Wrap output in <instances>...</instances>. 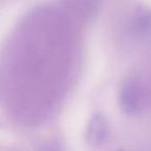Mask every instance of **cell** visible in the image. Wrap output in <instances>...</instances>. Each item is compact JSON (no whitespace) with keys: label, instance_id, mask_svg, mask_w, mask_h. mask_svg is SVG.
I'll return each instance as SVG.
<instances>
[{"label":"cell","instance_id":"1","mask_svg":"<svg viewBox=\"0 0 151 151\" xmlns=\"http://www.w3.org/2000/svg\"><path fill=\"white\" fill-rule=\"evenodd\" d=\"M118 103L125 115L130 117L140 115L146 103V91L141 81L134 78L126 79L120 86Z\"/></svg>","mask_w":151,"mask_h":151},{"label":"cell","instance_id":"2","mask_svg":"<svg viewBox=\"0 0 151 151\" xmlns=\"http://www.w3.org/2000/svg\"><path fill=\"white\" fill-rule=\"evenodd\" d=\"M109 123L101 113H94L89 118L86 126V142L91 147H99L109 139Z\"/></svg>","mask_w":151,"mask_h":151},{"label":"cell","instance_id":"3","mask_svg":"<svg viewBox=\"0 0 151 151\" xmlns=\"http://www.w3.org/2000/svg\"><path fill=\"white\" fill-rule=\"evenodd\" d=\"M129 28L134 35L144 36L151 32V9L139 5L134 9L130 18Z\"/></svg>","mask_w":151,"mask_h":151}]
</instances>
